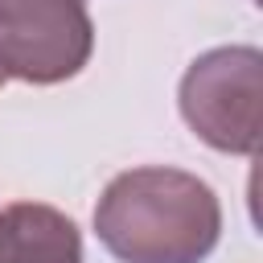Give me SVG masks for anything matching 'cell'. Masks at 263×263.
<instances>
[{
  "label": "cell",
  "mask_w": 263,
  "mask_h": 263,
  "mask_svg": "<svg viewBox=\"0 0 263 263\" xmlns=\"http://www.w3.org/2000/svg\"><path fill=\"white\" fill-rule=\"evenodd\" d=\"M95 234L119 263H201L222 238V205L193 173L127 168L103 189Z\"/></svg>",
  "instance_id": "obj_1"
},
{
  "label": "cell",
  "mask_w": 263,
  "mask_h": 263,
  "mask_svg": "<svg viewBox=\"0 0 263 263\" xmlns=\"http://www.w3.org/2000/svg\"><path fill=\"white\" fill-rule=\"evenodd\" d=\"M177 103L197 140L218 152L255 156L263 127V53L255 45L201 53L185 70Z\"/></svg>",
  "instance_id": "obj_2"
},
{
  "label": "cell",
  "mask_w": 263,
  "mask_h": 263,
  "mask_svg": "<svg viewBox=\"0 0 263 263\" xmlns=\"http://www.w3.org/2000/svg\"><path fill=\"white\" fill-rule=\"evenodd\" d=\"M95 53L86 0H0V70L33 86L74 78Z\"/></svg>",
  "instance_id": "obj_3"
},
{
  "label": "cell",
  "mask_w": 263,
  "mask_h": 263,
  "mask_svg": "<svg viewBox=\"0 0 263 263\" xmlns=\"http://www.w3.org/2000/svg\"><path fill=\"white\" fill-rule=\"evenodd\" d=\"M0 263H82V234L45 201H12L0 210Z\"/></svg>",
  "instance_id": "obj_4"
},
{
  "label": "cell",
  "mask_w": 263,
  "mask_h": 263,
  "mask_svg": "<svg viewBox=\"0 0 263 263\" xmlns=\"http://www.w3.org/2000/svg\"><path fill=\"white\" fill-rule=\"evenodd\" d=\"M4 82H8V78H4V70H0V86H4Z\"/></svg>",
  "instance_id": "obj_5"
}]
</instances>
